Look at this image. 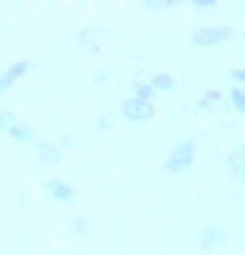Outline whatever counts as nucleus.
<instances>
[{
	"mask_svg": "<svg viewBox=\"0 0 245 255\" xmlns=\"http://www.w3.org/2000/svg\"><path fill=\"white\" fill-rule=\"evenodd\" d=\"M224 240H227V229H224L222 224L206 226L203 234H201V245H203V248H211V245H222Z\"/></svg>",
	"mask_w": 245,
	"mask_h": 255,
	"instance_id": "obj_7",
	"label": "nucleus"
},
{
	"mask_svg": "<svg viewBox=\"0 0 245 255\" xmlns=\"http://www.w3.org/2000/svg\"><path fill=\"white\" fill-rule=\"evenodd\" d=\"M45 190H48V195L58 203H74V190L69 184H63L61 179H50V182L45 184Z\"/></svg>",
	"mask_w": 245,
	"mask_h": 255,
	"instance_id": "obj_5",
	"label": "nucleus"
},
{
	"mask_svg": "<svg viewBox=\"0 0 245 255\" xmlns=\"http://www.w3.org/2000/svg\"><path fill=\"white\" fill-rule=\"evenodd\" d=\"M0 129L8 131L16 142H26V145H37V139H34V131L24 124L18 116H13L11 111H0Z\"/></svg>",
	"mask_w": 245,
	"mask_h": 255,
	"instance_id": "obj_1",
	"label": "nucleus"
},
{
	"mask_svg": "<svg viewBox=\"0 0 245 255\" xmlns=\"http://www.w3.org/2000/svg\"><path fill=\"white\" fill-rule=\"evenodd\" d=\"M169 87H174V79L172 77H166V74H156L153 82H150V90H169Z\"/></svg>",
	"mask_w": 245,
	"mask_h": 255,
	"instance_id": "obj_8",
	"label": "nucleus"
},
{
	"mask_svg": "<svg viewBox=\"0 0 245 255\" xmlns=\"http://www.w3.org/2000/svg\"><path fill=\"white\" fill-rule=\"evenodd\" d=\"M124 116L135 124H143V121H150L153 119V106L150 100H140V98H129L124 103Z\"/></svg>",
	"mask_w": 245,
	"mask_h": 255,
	"instance_id": "obj_3",
	"label": "nucleus"
},
{
	"mask_svg": "<svg viewBox=\"0 0 245 255\" xmlns=\"http://www.w3.org/2000/svg\"><path fill=\"white\" fill-rule=\"evenodd\" d=\"M84 229H87V226H84V219H77V224H74V232H77V234H82Z\"/></svg>",
	"mask_w": 245,
	"mask_h": 255,
	"instance_id": "obj_11",
	"label": "nucleus"
},
{
	"mask_svg": "<svg viewBox=\"0 0 245 255\" xmlns=\"http://www.w3.org/2000/svg\"><path fill=\"white\" fill-rule=\"evenodd\" d=\"M45 153V163H55L61 155V150L58 147H50V145H40V155Z\"/></svg>",
	"mask_w": 245,
	"mask_h": 255,
	"instance_id": "obj_9",
	"label": "nucleus"
},
{
	"mask_svg": "<svg viewBox=\"0 0 245 255\" xmlns=\"http://www.w3.org/2000/svg\"><path fill=\"white\" fill-rule=\"evenodd\" d=\"M26 71H29V61L13 63L8 71H3V74H0V92H5V90H8V87H11V84L16 82V79H21Z\"/></svg>",
	"mask_w": 245,
	"mask_h": 255,
	"instance_id": "obj_6",
	"label": "nucleus"
},
{
	"mask_svg": "<svg viewBox=\"0 0 245 255\" xmlns=\"http://www.w3.org/2000/svg\"><path fill=\"white\" fill-rule=\"evenodd\" d=\"M232 29L230 26H214V29H198L193 34V42L195 45H216V42H224L230 40Z\"/></svg>",
	"mask_w": 245,
	"mask_h": 255,
	"instance_id": "obj_4",
	"label": "nucleus"
},
{
	"mask_svg": "<svg viewBox=\"0 0 245 255\" xmlns=\"http://www.w3.org/2000/svg\"><path fill=\"white\" fill-rule=\"evenodd\" d=\"M193 153H195V147L193 142H180L174 150H172V158L166 160V171H185V168H190L193 166Z\"/></svg>",
	"mask_w": 245,
	"mask_h": 255,
	"instance_id": "obj_2",
	"label": "nucleus"
},
{
	"mask_svg": "<svg viewBox=\"0 0 245 255\" xmlns=\"http://www.w3.org/2000/svg\"><path fill=\"white\" fill-rule=\"evenodd\" d=\"M232 100H235V108L243 111V90H235L232 92Z\"/></svg>",
	"mask_w": 245,
	"mask_h": 255,
	"instance_id": "obj_10",
	"label": "nucleus"
}]
</instances>
